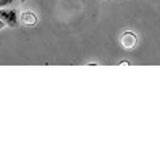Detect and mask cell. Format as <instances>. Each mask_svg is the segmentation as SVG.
<instances>
[{"label":"cell","instance_id":"obj_1","mask_svg":"<svg viewBox=\"0 0 160 160\" xmlns=\"http://www.w3.org/2000/svg\"><path fill=\"white\" fill-rule=\"evenodd\" d=\"M0 19L5 21L8 28H16L18 26V10H2L0 8Z\"/></svg>","mask_w":160,"mask_h":160},{"label":"cell","instance_id":"obj_5","mask_svg":"<svg viewBox=\"0 0 160 160\" xmlns=\"http://www.w3.org/2000/svg\"><path fill=\"white\" fill-rule=\"evenodd\" d=\"M3 28H5V21L0 19V29H3Z\"/></svg>","mask_w":160,"mask_h":160},{"label":"cell","instance_id":"obj_3","mask_svg":"<svg viewBox=\"0 0 160 160\" xmlns=\"http://www.w3.org/2000/svg\"><path fill=\"white\" fill-rule=\"evenodd\" d=\"M19 19H21V22L24 26H34L37 22V18H35V15L32 11H22V15H21Z\"/></svg>","mask_w":160,"mask_h":160},{"label":"cell","instance_id":"obj_4","mask_svg":"<svg viewBox=\"0 0 160 160\" xmlns=\"http://www.w3.org/2000/svg\"><path fill=\"white\" fill-rule=\"evenodd\" d=\"M11 3H15V0H0V8H7Z\"/></svg>","mask_w":160,"mask_h":160},{"label":"cell","instance_id":"obj_2","mask_svg":"<svg viewBox=\"0 0 160 160\" xmlns=\"http://www.w3.org/2000/svg\"><path fill=\"white\" fill-rule=\"evenodd\" d=\"M136 43H138V37L133 32H125V34H122V37H120V45H122L123 48H127V50L135 48Z\"/></svg>","mask_w":160,"mask_h":160},{"label":"cell","instance_id":"obj_6","mask_svg":"<svg viewBox=\"0 0 160 160\" xmlns=\"http://www.w3.org/2000/svg\"><path fill=\"white\" fill-rule=\"evenodd\" d=\"M118 64H123V66H128V64H130V62H128V61H120V62H118Z\"/></svg>","mask_w":160,"mask_h":160},{"label":"cell","instance_id":"obj_7","mask_svg":"<svg viewBox=\"0 0 160 160\" xmlns=\"http://www.w3.org/2000/svg\"><path fill=\"white\" fill-rule=\"evenodd\" d=\"M21 2H26V0H21Z\"/></svg>","mask_w":160,"mask_h":160}]
</instances>
